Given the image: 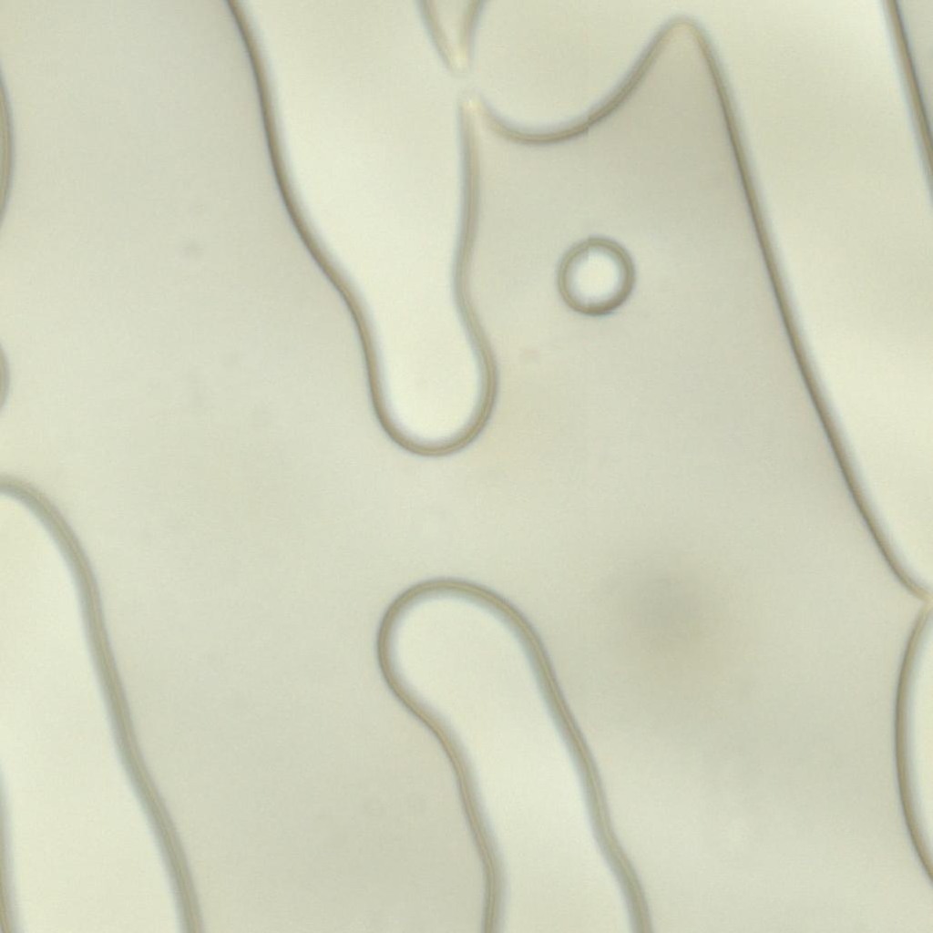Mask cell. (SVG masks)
Masks as SVG:
<instances>
[{
  "mask_svg": "<svg viewBox=\"0 0 933 933\" xmlns=\"http://www.w3.org/2000/svg\"><path fill=\"white\" fill-rule=\"evenodd\" d=\"M636 280L629 251L603 236L588 237L574 244L562 258L557 278L567 306L591 318L619 310L632 294Z\"/></svg>",
  "mask_w": 933,
  "mask_h": 933,
  "instance_id": "obj_1",
  "label": "cell"
}]
</instances>
